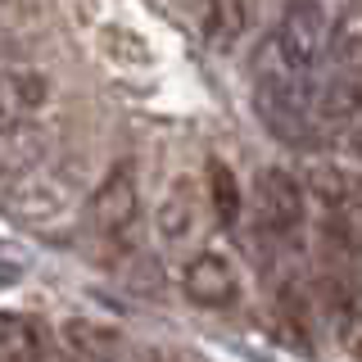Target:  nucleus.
Instances as JSON below:
<instances>
[{"label": "nucleus", "instance_id": "obj_1", "mask_svg": "<svg viewBox=\"0 0 362 362\" xmlns=\"http://www.w3.org/2000/svg\"><path fill=\"white\" fill-rule=\"evenodd\" d=\"M77 199V181L50 158H32L23 168L0 173V213L18 222H50Z\"/></svg>", "mask_w": 362, "mask_h": 362}, {"label": "nucleus", "instance_id": "obj_2", "mask_svg": "<svg viewBox=\"0 0 362 362\" xmlns=\"http://www.w3.org/2000/svg\"><path fill=\"white\" fill-rule=\"evenodd\" d=\"M331 37H335V18L326 9V0H290L281 23H276V32H272L281 54L294 68H303V73H313L331 54Z\"/></svg>", "mask_w": 362, "mask_h": 362}, {"label": "nucleus", "instance_id": "obj_3", "mask_svg": "<svg viewBox=\"0 0 362 362\" xmlns=\"http://www.w3.org/2000/svg\"><path fill=\"white\" fill-rule=\"evenodd\" d=\"M136 218H141V186H136V168L132 163H118L109 168L105 181H100L95 190H90L86 199V231L90 235H109V240H118V235H127Z\"/></svg>", "mask_w": 362, "mask_h": 362}, {"label": "nucleus", "instance_id": "obj_4", "mask_svg": "<svg viewBox=\"0 0 362 362\" xmlns=\"http://www.w3.org/2000/svg\"><path fill=\"white\" fill-rule=\"evenodd\" d=\"M303 181L290 168H263L254 181V213L258 231H267L272 240H290L303 226Z\"/></svg>", "mask_w": 362, "mask_h": 362}, {"label": "nucleus", "instance_id": "obj_5", "mask_svg": "<svg viewBox=\"0 0 362 362\" xmlns=\"http://www.w3.org/2000/svg\"><path fill=\"white\" fill-rule=\"evenodd\" d=\"M362 122V73L358 68H339L326 82H313L308 100V127L322 132H344Z\"/></svg>", "mask_w": 362, "mask_h": 362}, {"label": "nucleus", "instance_id": "obj_6", "mask_svg": "<svg viewBox=\"0 0 362 362\" xmlns=\"http://www.w3.org/2000/svg\"><path fill=\"white\" fill-rule=\"evenodd\" d=\"M181 290L199 308H231L240 299V272L218 249H199L186 267H181Z\"/></svg>", "mask_w": 362, "mask_h": 362}, {"label": "nucleus", "instance_id": "obj_7", "mask_svg": "<svg viewBox=\"0 0 362 362\" xmlns=\"http://www.w3.org/2000/svg\"><path fill=\"white\" fill-rule=\"evenodd\" d=\"M45 100H50V73L32 64L5 68L0 73V136L23 132V122H32V113H41Z\"/></svg>", "mask_w": 362, "mask_h": 362}, {"label": "nucleus", "instance_id": "obj_8", "mask_svg": "<svg viewBox=\"0 0 362 362\" xmlns=\"http://www.w3.org/2000/svg\"><path fill=\"white\" fill-rule=\"evenodd\" d=\"M118 331L86 322V317L64 322L59 335H50V344H45V362H118Z\"/></svg>", "mask_w": 362, "mask_h": 362}, {"label": "nucleus", "instance_id": "obj_9", "mask_svg": "<svg viewBox=\"0 0 362 362\" xmlns=\"http://www.w3.org/2000/svg\"><path fill=\"white\" fill-rule=\"evenodd\" d=\"M195 23L213 50H226L249 28V0H195Z\"/></svg>", "mask_w": 362, "mask_h": 362}, {"label": "nucleus", "instance_id": "obj_10", "mask_svg": "<svg viewBox=\"0 0 362 362\" xmlns=\"http://www.w3.org/2000/svg\"><path fill=\"white\" fill-rule=\"evenodd\" d=\"M158 235H163L168 245L177 240H190V231L199 226V199H195V181L190 177H177L173 190L163 195V204H158Z\"/></svg>", "mask_w": 362, "mask_h": 362}, {"label": "nucleus", "instance_id": "obj_11", "mask_svg": "<svg viewBox=\"0 0 362 362\" xmlns=\"http://www.w3.org/2000/svg\"><path fill=\"white\" fill-rule=\"evenodd\" d=\"M331 54L344 68H358V73H362V0H349V5L335 14Z\"/></svg>", "mask_w": 362, "mask_h": 362}, {"label": "nucleus", "instance_id": "obj_12", "mask_svg": "<svg viewBox=\"0 0 362 362\" xmlns=\"http://www.w3.org/2000/svg\"><path fill=\"white\" fill-rule=\"evenodd\" d=\"M209 199H213L218 222L235 226V218H240V186H235V173L222 158H209Z\"/></svg>", "mask_w": 362, "mask_h": 362}, {"label": "nucleus", "instance_id": "obj_13", "mask_svg": "<svg viewBox=\"0 0 362 362\" xmlns=\"http://www.w3.org/2000/svg\"><path fill=\"white\" fill-rule=\"evenodd\" d=\"M331 235L362 254V204H339V213L331 218Z\"/></svg>", "mask_w": 362, "mask_h": 362}, {"label": "nucleus", "instance_id": "obj_14", "mask_svg": "<svg viewBox=\"0 0 362 362\" xmlns=\"http://www.w3.org/2000/svg\"><path fill=\"white\" fill-rule=\"evenodd\" d=\"M349 141H354V150L362 154V122H358V127H354V132H349Z\"/></svg>", "mask_w": 362, "mask_h": 362}]
</instances>
